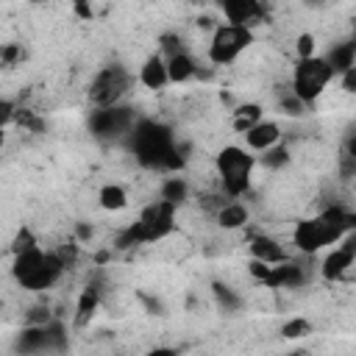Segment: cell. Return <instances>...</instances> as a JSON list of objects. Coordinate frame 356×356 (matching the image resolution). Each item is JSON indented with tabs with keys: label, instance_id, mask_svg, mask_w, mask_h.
<instances>
[{
	"label": "cell",
	"instance_id": "1",
	"mask_svg": "<svg viewBox=\"0 0 356 356\" xmlns=\"http://www.w3.org/2000/svg\"><path fill=\"white\" fill-rule=\"evenodd\" d=\"M131 150L145 167L153 170H181L186 159L172 131L156 120H139L131 128Z\"/></svg>",
	"mask_w": 356,
	"mask_h": 356
},
{
	"label": "cell",
	"instance_id": "2",
	"mask_svg": "<svg viewBox=\"0 0 356 356\" xmlns=\"http://www.w3.org/2000/svg\"><path fill=\"white\" fill-rule=\"evenodd\" d=\"M353 228H356V214L345 211L342 206H331L309 220H300L292 228V245L300 253H317L323 248L342 242Z\"/></svg>",
	"mask_w": 356,
	"mask_h": 356
},
{
	"label": "cell",
	"instance_id": "3",
	"mask_svg": "<svg viewBox=\"0 0 356 356\" xmlns=\"http://www.w3.org/2000/svg\"><path fill=\"white\" fill-rule=\"evenodd\" d=\"M67 267L70 264L61 259L58 250H44L42 245H33V248H25V250L14 253L11 275L17 278V284L22 289L42 292V289H50Z\"/></svg>",
	"mask_w": 356,
	"mask_h": 356
},
{
	"label": "cell",
	"instance_id": "4",
	"mask_svg": "<svg viewBox=\"0 0 356 356\" xmlns=\"http://www.w3.org/2000/svg\"><path fill=\"white\" fill-rule=\"evenodd\" d=\"M256 156L248 147L239 145H228L217 153L214 159V172H217V184L228 197H242L250 189V178L256 170Z\"/></svg>",
	"mask_w": 356,
	"mask_h": 356
},
{
	"label": "cell",
	"instance_id": "5",
	"mask_svg": "<svg viewBox=\"0 0 356 356\" xmlns=\"http://www.w3.org/2000/svg\"><path fill=\"white\" fill-rule=\"evenodd\" d=\"M253 44V28L234 25V22H220L211 31L209 39V64L211 67H228L234 64L248 47Z\"/></svg>",
	"mask_w": 356,
	"mask_h": 356
},
{
	"label": "cell",
	"instance_id": "6",
	"mask_svg": "<svg viewBox=\"0 0 356 356\" xmlns=\"http://www.w3.org/2000/svg\"><path fill=\"white\" fill-rule=\"evenodd\" d=\"M334 70L325 61V56H312V58H298V64L292 67V83L289 89L306 103L312 106L331 83Z\"/></svg>",
	"mask_w": 356,
	"mask_h": 356
},
{
	"label": "cell",
	"instance_id": "7",
	"mask_svg": "<svg viewBox=\"0 0 356 356\" xmlns=\"http://www.w3.org/2000/svg\"><path fill=\"white\" fill-rule=\"evenodd\" d=\"M131 86H134V75L122 64H108V67H103L89 81L86 95H89V100H92L95 108H100V106H117L128 95Z\"/></svg>",
	"mask_w": 356,
	"mask_h": 356
},
{
	"label": "cell",
	"instance_id": "8",
	"mask_svg": "<svg viewBox=\"0 0 356 356\" xmlns=\"http://www.w3.org/2000/svg\"><path fill=\"white\" fill-rule=\"evenodd\" d=\"M175 211H178V206L164 200V197H159V200H153L142 209V214L136 217V225L142 231L145 245L147 242H161L175 231Z\"/></svg>",
	"mask_w": 356,
	"mask_h": 356
},
{
	"label": "cell",
	"instance_id": "9",
	"mask_svg": "<svg viewBox=\"0 0 356 356\" xmlns=\"http://www.w3.org/2000/svg\"><path fill=\"white\" fill-rule=\"evenodd\" d=\"M89 125H92L95 136H120V134H131L134 117L120 103L117 106H100V108L92 111Z\"/></svg>",
	"mask_w": 356,
	"mask_h": 356
},
{
	"label": "cell",
	"instance_id": "10",
	"mask_svg": "<svg viewBox=\"0 0 356 356\" xmlns=\"http://www.w3.org/2000/svg\"><path fill=\"white\" fill-rule=\"evenodd\" d=\"M225 22L234 25H245V28H256L264 17H267V6L264 0H217Z\"/></svg>",
	"mask_w": 356,
	"mask_h": 356
},
{
	"label": "cell",
	"instance_id": "11",
	"mask_svg": "<svg viewBox=\"0 0 356 356\" xmlns=\"http://www.w3.org/2000/svg\"><path fill=\"white\" fill-rule=\"evenodd\" d=\"M353 261H356V250L342 239V242L331 245V250L325 253V259H323V264H320V273H323V278H328V281H339V278L353 267Z\"/></svg>",
	"mask_w": 356,
	"mask_h": 356
},
{
	"label": "cell",
	"instance_id": "12",
	"mask_svg": "<svg viewBox=\"0 0 356 356\" xmlns=\"http://www.w3.org/2000/svg\"><path fill=\"white\" fill-rule=\"evenodd\" d=\"M242 136H245V147H248V150L264 153L267 147H273V145H278V142L284 139V131H281V125H278L275 120H259V122H256L250 131H245Z\"/></svg>",
	"mask_w": 356,
	"mask_h": 356
},
{
	"label": "cell",
	"instance_id": "13",
	"mask_svg": "<svg viewBox=\"0 0 356 356\" xmlns=\"http://www.w3.org/2000/svg\"><path fill=\"white\" fill-rule=\"evenodd\" d=\"M139 83H142L145 89H153V92L164 89V86L170 83L167 58H164L161 53H153V56H147V58L142 61V67H139Z\"/></svg>",
	"mask_w": 356,
	"mask_h": 356
},
{
	"label": "cell",
	"instance_id": "14",
	"mask_svg": "<svg viewBox=\"0 0 356 356\" xmlns=\"http://www.w3.org/2000/svg\"><path fill=\"white\" fill-rule=\"evenodd\" d=\"M248 250H250V259H259V261H267V264H281V261L289 259L286 248H284L278 239L267 236V234L253 236V239L248 242Z\"/></svg>",
	"mask_w": 356,
	"mask_h": 356
},
{
	"label": "cell",
	"instance_id": "15",
	"mask_svg": "<svg viewBox=\"0 0 356 356\" xmlns=\"http://www.w3.org/2000/svg\"><path fill=\"white\" fill-rule=\"evenodd\" d=\"M214 217H217V225H220V228L236 231V228H245V225H248L250 211H248V206H245L239 197H231L228 203H222V206L214 211Z\"/></svg>",
	"mask_w": 356,
	"mask_h": 356
},
{
	"label": "cell",
	"instance_id": "16",
	"mask_svg": "<svg viewBox=\"0 0 356 356\" xmlns=\"http://www.w3.org/2000/svg\"><path fill=\"white\" fill-rule=\"evenodd\" d=\"M197 61L192 58L189 50H181L175 56H167V75L170 83H189L192 78H197Z\"/></svg>",
	"mask_w": 356,
	"mask_h": 356
},
{
	"label": "cell",
	"instance_id": "17",
	"mask_svg": "<svg viewBox=\"0 0 356 356\" xmlns=\"http://www.w3.org/2000/svg\"><path fill=\"white\" fill-rule=\"evenodd\" d=\"M325 61L331 64L334 75L345 72L348 67L356 64V44L353 42H337V44H331L328 53H325Z\"/></svg>",
	"mask_w": 356,
	"mask_h": 356
},
{
	"label": "cell",
	"instance_id": "18",
	"mask_svg": "<svg viewBox=\"0 0 356 356\" xmlns=\"http://www.w3.org/2000/svg\"><path fill=\"white\" fill-rule=\"evenodd\" d=\"M97 306H100V289H97V286H86V289H81L78 303H75V325H78V328L86 325V323L95 317Z\"/></svg>",
	"mask_w": 356,
	"mask_h": 356
},
{
	"label": "cell",
	"instance_id": "19",
	"mask_svg": "<svg viewBox=\"0 0 356 356\" xmlns=\"http://www.w3.org/2000/svg\"><path fill=\"white\" fill-rule=\"evenodd\" d=\"M259 120H264V108H261L259 103H239V106L234 108L231 125H234L236 134H245V131H250Z\"/></svg>",
	"mask_w": 356,
	"mask_h": 356
},
{
	"label": "cell",
	"instance_id": "20",
	"mask_svg": "<svg viewBox=\"0 0 356 356\" xmlns=\"http://www.w3.org/2000/svg\"><path fill=\"white\" fill-rule=\"evenodd\" d=\"M189 192H192L189 181L181 178V175H172V178H164V181H161L159 197H164V200H170V203H175V206H184V203L189 200Z\"/></svg>",
	"mask_w": 356,
	"mask_h": 356
},
{
	"label": "cell",
	"instance_id": "21",
	"mask_svg": "<svg viewBox=\"0 0 356 356\" xmlns=\"http://www.w3.org/2000/svg\"><path fill=\"white\" fill-rule=\"evenodd\" d=\"M97 206L103 211H122L128 206V192L120 184H103L97 192Z\"/></svg>",
	"mask_w": 356,
	"mask_h": 356
},
{
	"label": "cell",
	"instance_id": "22",
	"mask_svg": "<svg viewBox=\"0 0 356 356\" xmlns=\"http://www.w3.org/2000/svg\"><path fill=\"white\" fill-rule=\"evenodd\" d=\"M261 164L270 167V170H281L284 164H289V147H284L281 142L273 145V147H267V150L261 153Z\"/></svg>",
	"mask_w": 356,
	"mask_h": 356
},
{
	"label": "cell",
	"instance_id": "23",
	"mask_svg": "<svg viewBox=\"0 0 356 356\" xmlns=\"http://www.w3.org/2000/svg\"><path fill=\"white\" fill-rule=\"evenodd\" d=\"M214 298L222 306V312H236L242 306V298L231 286H222V284H214Z\"/></svg>",
	"mask_w": 356,
	"mask_h": 356
},
{
	"label": "cell",
	"instance_id": "24",
	"mask_svg": "<svg viewBox=\"0 0 356 356\" xmlns=\"http://www.w3.org/2000/svg\"><path fill=\"white\" fill-rule=\"evenodd\" d=\"M281 334H284L286 339H300V337L312 334V323H309L306 317H292V320L281 328Z\"/></svg>",
	"mask_w": 356,
	"mask_h": 356
},
{
	"label": "cell",
	"instance_id": "25",
	"mask_svg": "<svg viewBox=\"0 0 356 356\" xmlns=\"http://www.w3.org/2000/svg\"><path fill=\"white\" fill-rule=\"evenodd\" d=\"M295 56H298V58H312V56H317V39H314V33H300V36L295 39Z\"/></svg>",
	"mask_w": 356,
	"mask_h": 356
},
{
	"label": "cell",
	"instance_id": "26",
	"mask_svg": "<svg viewBox=\"0 0 356 356\" xmlns=\"http://www.w3.org/2000/svg\"><path fill=\"white\" fill-rule=\"evenodd\" d=\"M72 14L78 19H92L95 17V0H72Z\"/></svg>",
	"mask_w": 356,
	"mask_h": 356
},
{
	"label": "cell",
	"instance_id": "27",
	"mask_svg": "<svg viewBox=\"0 0 356 356\" xmlns=\"http://www.w3.org/2000/svg\"><path fill=\"white\" fill-rule=\"evenodd\" d=\"M339 86H342V92H348V95H356V64L348 67L345 72H339Z\"/></svg>",
	"mask_w": 356,
	"mask_h": 356
},
{
	"label": "cell",
	"instance_id": "28",
	"mask_svg": "<svg viewBox=\"0 0 356 356\" xmlns=\"http://www.w3.org/2000/svg\"><path fill=\"white\" fill-rule=\"evenodd\" d=\"M19 58H22V47H19V44H6V47H3V67L11 70Z\"/></svg>",
	"mask_w": 356,
	"mask_h": 356
}]
</instances>
